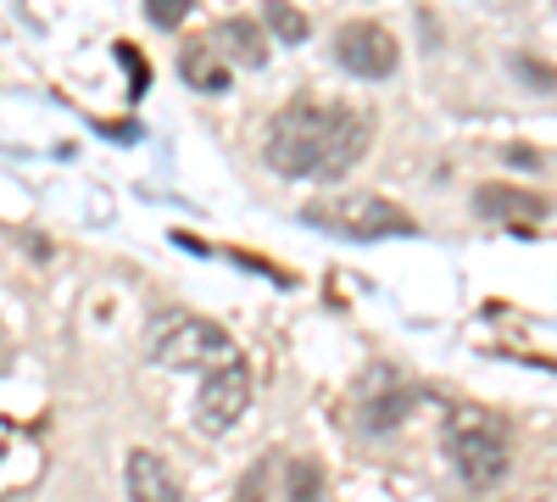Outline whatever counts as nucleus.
Listing matches in <instances>:
<instances>
[{
	"instance_id": "0eeeda50",
	"label": "nucleus",
	"mask_w": 557,
	"mask_h": 502,
	"mask_svg": "<svg viewBox=\"0 0 557 502\" xmlns=\"http://www.w3.org/2000/svg\"><path fill=\"white\" fill-rule=\"evenodd\" d=\"M335 62H341L351 78H391L396 62H401V45H396L391 28L357 17V23H341V28H335Z\"/></svg>"
},
{
	"instance_id": "f8f14e48",
	"label": "nucleus",
	"mask_w": 557,
	"mask_h": 502,
	"mask_svg": "<svg viewBox=\"0 0 557 502\" xmlns=\"http://www.w3.org/2000/svg\"><path fill=\"white\" fill-rule=\"evenodd\" d=\"M318 491H323V469L312 458H290V469H285V502H318Z\"/></svg>"
},
{
	"instance_id": "7ed1b4c3",
	"label": "nucleus",
	"mask_w": 557,
	"mask_h": 502,
	"mask_svg": "<svg viewBox=\"0 0 557 502\" xmlns=\"http://www.w3.org/2000/svg\"><path fill=\"white\" fill-rule=\"evenodd\" d=\"M146 357L157 369H218V363L235 357V341H228L223 325L196 313H157V325L146 330Z\"/></svg>"
},
{
	"instance_id": "dca6fc26",
	"label": "nucleus",
	"mask_w": 557,
	"mask_h": 502,
	"mask_svg": "<svg viewBox=\"0 0 557 502\" xmlns=\"http://www.w3.org/2000/svg\"><path fill=\"white\" fill-rule=\"evenodd\" d=\"M513 73L524 78V84H541V89H557V68H546V62H535V57H513Z\"/></svg>"
},
{
	"instance_id": "f257e3e1",
	"label": "nucleus",
	"mask_w": 557,
	"mask_h": 502,
	"mask_svg": "<svg viewBox=\"0 0 557 502\" xmlns=\"http://www.w3.org/2000/svg\"><path fill=\"white\" fill-rule=\"evenodd\" d=\"M368 151V118L335 101H290L273 112L262 157L285 179H346Z\"/></svg>"
},
{
	"instance_id": "4468645a",
	"label": "nucleus",
	"mask_w": 557,
	"mask_h": 502,
	"mask_svg": "<svg viewBox=\"0 0 557 502\" xmlns=\"http://www.w3.org/2000/svg\"><path fill=\"white\" fill-rule=\"evenodd\" d=\"M112 51H117V62H123V73H128V84H134V96H146V84H151V68H146V57H139V51H134V45H128V39H117V45H112Z\"/></svg>"
},
{
	"instance_id": "423d86ee",
	"label": "nucleus",
	"mask_w": 557,
	"mask_h": 502,
	"mask_svg": "<svg viewBox=\"0 0 557 502\" xmlns=\"http://www.w3.org/2000/svg\"><path fill=\"white\" fill-rule=\"evenodd\" d=\"M246 407H251V369H246V357L235 352V357L218 363V369L201 380L196 425H201L207 436H228V430L246 419Z\"/></svg>"
},
{
	"instance_id": "9b49d317",
	"label": "nucleus",
	"mask_w": 557,
	"mask_h": 502,
	"mask_svg": "<svg viewBox=\"0 0 557 502\" xmlns=\"http://www.w3.org/2000/svg\"><path fill=\"white\" fill-rule=\"evenodd\" d=\"M212 39L223 45V51H218L223 62H240V68H262L268 62V34L251 17H223Z\"/></svg>"
},
{
	"instance_id": "9d476101",
	"label": "nucleus",
	"mask_w": 557,
	"mask_h": 502,
	"mask_svg": "<svg viewBox=\"0 0 557 502\" xmlns=\"http://www.w3.org/2000/svg\"><path fill=\"white\" fill-rule=\"evenodd\" d=\"M178 78L196 89V96H228V84H235V73H228V62L212 51V39H190L178 51Z\"/></svg>"
},
{
	"instance_id": "39448f33",
	"label": "nucleus",
	"mask_w": 557,
	"mask_h": 502,
	"mask_svg": "<svg viewBox=\"0 0 557 502\" xmlns=\"http://www.w3.org/2000/svg\"><path fill=\"white\" fill-rule=\"evenodd\" d=\"M418 402V385L401 380V369H391V363H368V369L357 375L351 385V419L362 436H385L396 430Z\"/></svg>"
},
{
	"instance_id": "1a4fd4ad",
	"label": "nucleus",
	"mask_w": 557,
	"mask_h": 502,
	"mask_svg": "<svg viewBox=\"0 0 557 502\" xmlns=\"http://www.w3.org/2000/svg\"><path fill=\"white\" fill-rule=\"evenodd\" d=\"M474 212H480V218H496V223H507V230H519V235H530V223H541V218H546V201H541L535 191L485 185V191L474 196Z\"/></svg>"
},
{
	"instance_id": "f03ea898",
	"label": "nucleus",
	"mask_w": 557,
	"mask_h": 502,
	"mask_svg": "<svg viewBox=\"0 0 557 502\" xmlns=\"http://www.w3.org/2000/svg\"><path fill=\"white\" fill-rule=\"evenodd\" d=\"M441 446H446V464L457 469V480L469 491H491L507 480V464H513V446H507V425L485 407H451L446 414V430H441Z\"/></svg>"
},
{
	"instance_id": "6e6552de",
	"label": "nucleus",
	"mask_w": 557,
	"mask_h": 502,
	"mask_svg": "<svg viewBox=\"0 0 557 502\" xmlns=\"http://www.w3.org/2000/svg\"><path fill=\"white\" fill-rule=\"evenodd\" d=\"M123 486H128V502H184L178 497V480L168 469L162 452L151 446H134L128 464H123Z\"/></svg>"
},
{
	"instance_id": "f3484780",
	"label": "nucleus",
	"mask_w": 557,
	"mask_h": 502,
	"mask_svg": "<svg viewBox=\"0 0 557 502\" xmlns=\"http://www.w3.org/2000/svg\"><path fill=\"white\" fill-rule=\"evenodd\" d=\"M235 502H268V464H251V469L240 475V491H235Z\"/></svg>"
},
{
	"instance_id": "2eb2a0df",
	"label": "nucleus",
	"mask_w": 557,
	"mask_h": 502,
	"mask_svg": "<svg viewBox=\"0 0 557 502\" xmlns=\"http://www.w3.org/2000/svg\"><path fill=\"white\" fill-rule=\"evenodd\" d=\"M146 17L157 28H178L184 17H190V0H146Z\"/></svg>"
},
{
	"instance_id": "ddd939ff",
	"label": "nucleus",
	"mask_w": 557,
	"mask_h": 502,
	"mask_svg": "<svg viewBox=\"0 0 557 502\" xmlns=\"http://www.w3.org/2000/svg\"><path fill=\"white\" fill-rule=\"evenodd\" d=\"M268 28H273L278 39H285V45H301V39L312 34V23H307L296 7H268Z\"/></svg>"
},
{
	"instance_id": "20e7f679",
	"label": "nucleus",
	"mask_w": 557,
	"mask_h": 502,
	"mask_svg": "<svg viewBox=\"0 0 557 502\" xmlns=\"http://www.w3.org/2000/svg\"><path fill=\"white\" fill-rule=\"evenodd\" d=\"M301 223L323 235H341V241H391V235H412V218L374 196V191H341V196H323L301 207Z\"/></svg>"
}]
</instances>
